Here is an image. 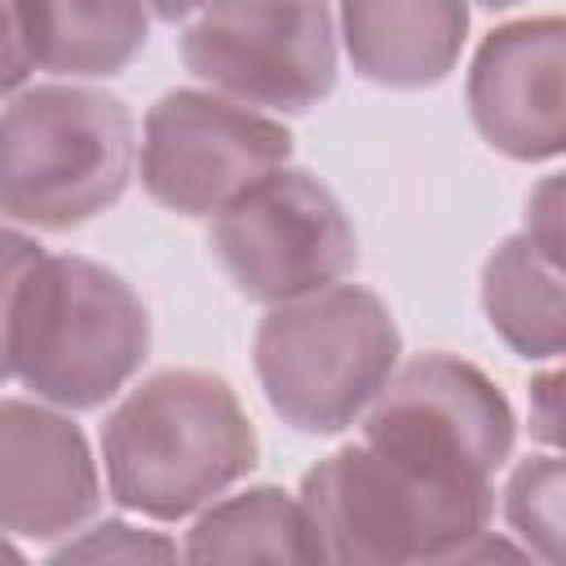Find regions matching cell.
<instances>
[{"mask_svg":"<svg viewBox=\"0 0 566 566\" xmlns=\"http://www.w3.org/2000/svg\"><path fill=\"white\" fill-rule=\"evenodd\" d=\"M102 500L97 464L80 424L4 398L0 402V522L13 539H57Z\"/></svg>","mask_w":566,"mask_h":566,"instance_id":"11","label":"cell"},{"mask_svg":"<svg viewBox=\"0 0 566 566\" xmlns=\"http://www.w3.org/2000/svg\"><path fill=\"white\" fill-rule=\"evenodd\" d=\"M504 517L526 553L566 566V451L531 455L509 473Z\"/></svg>","mask_w":566,"mask_h":566,"instance_id":"16","label":"cell"},{"mask_svg":"<svg viewBox=\"0 0 566 566\" xmlns=\"http://www.w3.org/2000/svg\"><path fill=\"white\" fill-rule=\"evenodd\" d=\"M464 97L491 150L517 164L566 155V13L495 27L473 53Z\"/></svg>","mask_w":566,"mask_h":566,"instance_id":"10","label":"cell"},{"mask_svg":"<svg viewBox=\"0 0 566 566\" xmlns=\"http://www.w3.org/2000/svg\"><path fill=\"white\" fill-rule=\"evenodd\" d=\"M526 429L535 442L566 451V363L539 371L526 389Z\"/></svg>","mask_w":566,"mask_h":566,"instance_id":"19","label":"cell"},{"mask_svg":"<svg viewBox=\"0 0 566 566\" xmlns=\"http://www.w3.org/2000/svg\"><path fill=\"white\" fill-rule=\"evenodd\" d=\"M146 4H150V13H155V18L177 22V18H190L195 9H203L208 0H146Z\"/></svg>","mask_w":566,"mask_h":566,"instance_id":"20","label":"cell"},{"mask_svg":"<svg viewBox=\"0 0 566 566\" xmlns=\"http://www.w3.org/2000/svg\"><path fill=\"white\" fill-rule=\"evenodd\" d=\"M340 35L354 71L385 88H429L460 62L464 0H340Z\"/></svg>","mask_w":566,"mask_h":566,"instance_id":"13","label":"cell"},{"mask_svg":"<svg viewBox=\"0 0 566 566\" xmlns=\"http://www.w3.org/2000/svg\"><path fill=\"white\" fill-rule=\"evenodd\" d=\"M150 318L137 292L106 265L49 256L4 234V376L35 398L88 411L115 398L146 363Z\"/></svg>","mask_w":566,"mask_h":566,"instance_id":"1","label":"cell"},{"mask_svg":"<svg viewBox=\"0 0 566 566\" xmlns=\"http://www.w3.org/2000/svg\"><path fill=\"white\" fill-rule=\"evenodd\" d=\"M208 248L256 305L323 292L358 265V239L340 199L287 164L212 217Z\"/></svg>","mask_w":566,"mask_h":566,"instance_id":"7","label":"cell"},{"mask_svg":"<svg viewBox=\"0 0 566 566\" xmlns=\"http://www.w3.org/2000/svg\"><path fill=\"white\" fill-rule=\"evenodd\" d=\"M181 62L243 106L301 115L336 88L332 0H208Z\"/></svg>","mask_w":566,"mask_h":566,"instance_id":"6","label":"cell"},{"mask_svg":"<svg viewBox=\"0 0 566 566\" xmlns=\"http://www.w3.org/2000/svg\"><path fill=\"white\" fill-rule=\"evenodd\" d=\"M301 500L327 544V562L402 566L491 553V482L424 473L398 455L354 442L301 478ZM504 553V548H500Z\"/></svg>","mask_w":566,"mask_h":566,"instance_id":"3","label":"cell"},{"mask_svg":"<svg viewBox=\"0 0 566 566\" xmlns=\"http://www.w3.org/2000/svg\"><path fill=\"white\" fill-rule=\"evenodd\" d=\"M548 261L566 270V172L544 177L526 195V230H522Z\"/></svg>","mask_w":566,"mask_h":566,"instance_id":"18","label":"cell"},{"mask_svg":"<svg viewBox=\"0 0 566 566\" xmlns=\"http://www.w3.org/2000/svg\"><path fill=\"white\" fill-rule=\"evenodd\" d=\"M261 442L239 394L199 367L146 376L102 424L106 491L119 509L181 522L256 469Z\"/></svg>","mask_w":566,"mask_h":566,"instance_id":"2","label":"cell"},{"mask_svg":"<svg viewBox=\"0 0 566 566\" xmlns=\"http://www.w3.org/2000/svg\"><path fill=\"white\" fill-rule=\"evenodd\" d=\"M482 314L517 358L566 354V270L526 234H509L482 265Z\"/></svg>","mask_w":566,"mask_h":566,"instance_id":"14","label":"cell"},{"mask_svg":"<svg viewBox=\"0 0 566 566\" xmlns=\"http://www.w3.org/2000/svg\"><path fill=\"white\" fill-rule=\"evenodd\" d=\"M398 354L389 305L358 283L270 305L252 345L265 402L301 433L349 429L398 371Z\"/></svg>","mask_w":566,"mask_h":566,"instance_id":"5","label":"cell"},{"mask_svg":"<svg viewBox=\"0 0 566 566\" xmlns=\"http://www.w3.org/2000/svg\"><path fill=\"white\" fill-rule=\"evenodd\" d=\"M287 159L292 133L217 88H172L146 111L142 186L168 212L217 217Z\"/></svg>","mask_w":566,"mask_h":566,"instance_id":"8","label":"cell"},{"mask_svg":"<svg viewBox=\"0 0 566 566\" xmlns=\"http://www.w3.org/2000/svg\"><path fill=\"white\" fill-rule=\"evenodd\" d=\"M146 557H177V544L137 531L128 522H97L80 539L62 544L53 562H146Z\"/></svg>","mask_w":566,"mask_h":566,"instance_id":"17","label":"cell"},{"mask_svg":"<svg viewBox=\"0 0 566 566\" xmlns=\"http://www.w3.org/2000/svg\"><path fill=\"white\" fill-rule=\"evenodd\" d=\"M513 438L517 420L500 385L442 349L402 363L363 416V442L455 482H491Z\"/></svg>","mask_w":566,"mask_h":566,"instance_id":"9","label":"cell"},{"mask_svg":"<svg viewBox=\"0 0 566 566\" xmlns=\"http://www.w3.org/2000/svg\"><path fill=\"white\" fill-rule=\"evenodd\" d=\"M482 9H509V4H517V0H478Z\"/></svg>","mask_w":566,"mask_h":566,"instance_id":"21","label":"cell"},{"mask_svg":"<svg viewBox=\"0 0 566 566\" xmlns=\"http://www.w3.org/2000/svg\"><path fill=\"white\" fill-rule=\"evenodd\" d=\"M190 562H327V544L305 509L283 486H248L186 531Z\"/></svg>","mask_w":566,"mask_h":566,"instance_id":"15","label":"cell"},{"mask_svg":"<svg viewBox=\"0 0 566 566\" xmlns=\"http://www.w3.org/2000/svg\"><path fill=\"white\" fill-rule=\"evenodd\" d=\"M4 84L18 93L27 71L115 75L146 44V0H4Z\"/></svg>","mask_w":566,"mask_h":566,"instance_id":"12","label":"cell"},{"mask_svg":"<svg viewBox=\"0 0 566 566\" xmlns=\"http://www.w3.org/2000/svg\"><path fill=\"white\" fill-rule=\"evenodd\" d=\"M133 159V115L115 93L84 84L18 88L4 106V217L31 230H75L119 203Z\"/></svg>","mask_w":566,"mask_h":566,"instance_id":"4","label":"cell"}]
</instances>
